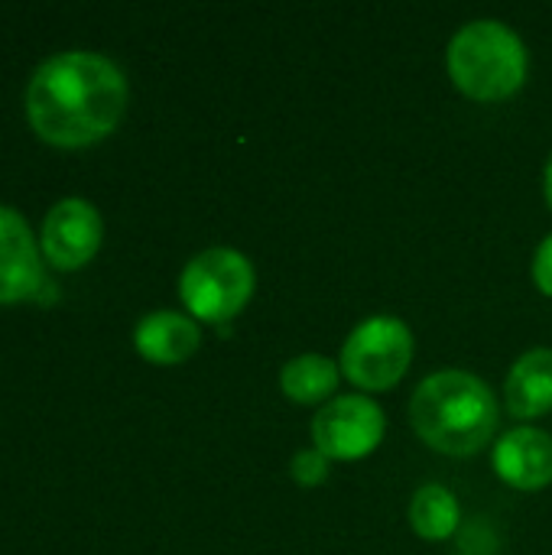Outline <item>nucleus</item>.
Instances as JSON below:
<instances>
[{"instance_id":"obj_1","label":"nucleus","mask_w":552,"mask_h":555,"mask_svg":"<svg viewBox=\"0 0 552 555\" xmlns=\"http://www.w3.org/2000/svg\"><path fill=\"white\" fill-rule=\"evenodd\" d=\"M127 107V78L101 52L49 55L26 85V117L55 146H88L107 137Z\"/></svg>"},{"instance_id":"obj_2","label":"nucleus","mask_w":552,"mask_h":555,"mask_svg":"<svg viewBox=\"0 0 552 555\" xmlns=\"http://www.w3.org/2000/svg\"><path fill=\"white\" fill-rule=\"evenodd\" d=\"M410 423L436 452L472 455L482 452L498 429V400L482 377L468 371H439L416 387Z\"/></svg>"},{"instance_id":"obj_3","label":"nucleus","mask_w":552,"mask_h":555,"mask_svg":"<svg viewBox=\"0 0 552 555\" xmlns=\"http://www.w3.org/2000/svg\"><path fill=\"white\" fill-rule=\"evenodd\" d=\"M449 75L475 101L511 98L527 78V46L501 20L465 23L449 42Z\"/></svg>"},{"instance_id":"obj_4","label":"nucleus","mask_w":552,"mask_h":555,"mask_svg":"<svg viewBox=\"0 0 552 555\" xmlns=\"http://www.w3.org/2000/svg\"><path fill=\"white\" fill-rule=\"evenodd\" d=\"M254 293V267L231 247H211L192 257L179 276L185 309L205 322L234 319Z\"/></svg>"},{"instance_id":"obj_5","label":"nucleus","mask_w":552,"mask_h":555,"mask_svg":"<svg viewBox=\"0 0 552 555\" xmlns=\"http://www.w3.org/2000/svg\"><path fill=\"white\" fill-rule=\"evenodd\" d=\"M413 361V335L394 315H374L361 322L345 348L342 371L361 390H390Z\"/></svg>"},{"instance_id":"obj_6","label":"nucleus","mask_w":552,"mask_h":555,"mask_svg":"<svg viewBox=\"0 0 552 555\" xmlns=\"http://www.w3.org/2000/svg\"><path fill=\"white\" fill-rule=\"evenodd\" d=\"M384 439V410L361 397L348 393L322 406L312 420V442L325 459H364Z\"/></svg>"},{"instance_id":"obj_7","label":"nucleus","mask_w":552,"mask_h":555,"mask_svg":"<svg viewBox=\"0 0 552 555\" xmlns=\"http://www.w3.org/2000/svg\"><path fill=\"white\" fill-rule=\"evenodd\" d=\"M104 221L88 198H62L42 218V257L59 270L85 267L101 247Z\"/></svg>"},{"instance_id":"obj_8","label":"nucleus","mask_w":552,"mask_h":555,"mask_svg":"<svg viewBox=\"0 0 552 555\" xmlns=\"http://www.w3.org/2000/svg\"><path fill=\"white\" fill-rule=\"evenodd\" d=\"M52 286L42 270V250L26 218L0 205V302L42 299V289Z\"/></svg>"},{"instance_id":"obj_9","label":"nucleus","mask_w":552,"mask_h":555,"mask_svg":"<svg viewBox=\"0 0 552 555\" xmlns=\"http://www.w3.org/2000/svg\"><path fill=\"white\" fill-rule=\"evenodd\" d=\"M495 472L517 491H540L552 481V436L521 426L501 436L495 449Z\"/></svg>"},{"instance_id":"obj_10","label":"nucleus","mask_w":552,"mask_h":555,"mask_svg":"<svg viewBox=\"0 0 552 555\" xmlns=\"http://www.w3.org/2000/svg\"><path fill=\"white\" fill-rule=\"evenodd\" d=\"M198 341H202L198 325L189 315L169 309L143 315L133 328L137 351L153 364H179L189 354H195Z\"/></svg>"},{"instance_id":"obj_11","label":"nucleus","mask_w":552,"mask_h":555,"mask_svg":"<svg viewBox=\"0 0 552 555\" xmlns=\"http://www.w3.org/2000/svg\"><path fill=\"white\" fill-rule=\"evenodd\" d=\"M508 410L521 420H534L552 410V351L534 348L508 374Z\"/></svg>"},{"instance_id":"obj_12","label":"nucleus","mask_w":552,"mask_h":555,"mask_svg":"<svg viewBox=\"0 0 552 555\" xmlns=\"http://www.w3.org/2000/svg\"><path fill=\"white\" fill-rule=\"evenodd\" d=\"M280 387L296 403H319L338 387V364L325 354H299L283 364Z\"/></svg>"},{"instance_id":"obj_13","label":"nucleus","mask_w":552,"mask_h":555,"mask_svg":"<svg viewBox=\"0 0 552 555\" xmlns=\"http://www.w3.org/2000/svg\"><path fill=\"white\" fill-rule=\"evenodd\" d=\"M462 520L459 501L442 485H426L413 494L410 504V524L423 540H446L455 533Z\"/></svg>"},{"instance_id":"obj_14","label":"nucleus","mask_w":552,"mask_h":555,"mask_svg":"<svg viewBox=\"0 0 552 555\" xmlns=\"http://www.w3.org/2000/svg\"><path fill=\"white\" fill-rule=\"evenodd\" d=\"M290 472H293V478L299 481V485H322L325 478H329V459L319 452V449H303L296 459H293V465H290Z\"/></svg>"},{"instance_id":"obj_15","label":"nucleus","mask_w":552,"mask_h":555,"mask_svg":"<svg viewBox=\"0 0 552 555\" xmlns=\"http://www.w3.org/2000/svg\"><path fill=\"white\" fill-rule=\"evenodd\" d=\"M534 280L547 296H552V234L540 244V250L534 257Z\"/></svg>"},{"instance_id":"obj_16","label":"nucleus","mask_w":552,"mask_h":555,"mask_svg":"<svg viewBox=\"0 0 552 555\" xmlns=\"http://www.w3.org/2000/svg\"><path fill=\"white\" fill-rule=\"evenodd\" d=\"M547 198H550V205H552V156H550V163H547Z\"/></svg>"}]
</instances>
